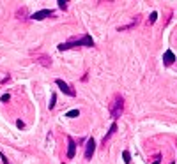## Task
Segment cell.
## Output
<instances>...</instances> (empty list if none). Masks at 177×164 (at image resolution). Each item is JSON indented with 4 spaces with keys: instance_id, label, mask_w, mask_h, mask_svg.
Here are the masks:
<instances>
[{
    "instance_id": "obj_1",
    "label": "cell",
    "mask_w": 177,
    "mask_h": 164,
    "mask_svg": "<svg viewBox=\"0 0 177 164\" xmlns=\"http://www.w3.org/2000/svg\"><path fill=\"white\" fill-rule=\"evenodd\" d=\"M80 46H85V48H92L94 46V39L90 35H83L82 39H74V41H67L59 44V51H66V50H71V48H80Z\"/></svg>"
},
{
    "instance_id": "obj_6",
    "label": "cell",
    "mask_w": 177,
    "mask_h": 164,
    "mask_svg": "<svg viewBox=\"0 0 177 164\" xmlns=\"http://www.w3.org/2000/svg\"><path fill=\"white\" fill-rule=\"evenodd\" d=\"M74 154H76V141H74L71 136H67V154H66V157L67 159H73Z\"/></svg>"
},
{
    "instance_id": "obj_13",
    "label": "cell",
    "mask_w": 177,
    "mask_h": 164,
    "mask_svg": "<svg viewBox=\"0 0 177 164\" xmlns=\"http://www.w3.org/2000/svg\"><path fill=\"white\" fill-rule=\"evenodd\" d=\"M156 20H158V12H152V14H151V18H149V25H152Z\"/></svg>"
},
{
    "instance_id": "obj_4",
    "label": "cell",
    "mask_w": 177,
    "mask_h": 164,
    "mask_svg": "<svg viewBox=\"0 0 177 164\" xmlns=\"http://www.w3.org/2000/svg\"><path fill=\"white\" fill-rule=\"evenodd\" d=\"M55 83H57V87L60 88V92H64L66 95H69V97H76V92H74L66 81H62V80H55Z\"/></svg>"
},
{
    "instance_id": "obj_19",
    "label": "cell",
    "mask_w": 177,
    "mask_h": 164,
    "mask_svg": "<svg viewBox=\"0 0 177 164\" xmlns=\"http://www.w3.org/2000/svg\"><path fill=\"white\" fill-rule=\"evenodd\" d=\"M152 164H159V155H156V161H154Z\"/></svg>"
},
{
    "instance_id": "obj_5",
    "label": "cell",
    "mask_w": 177,
    "mask_h": 164,
    "mask_svg": "<svg viewBox=\"0 0 177 164\" xmlns=\"http://www.w3.org/2000/svg\"><path fill=\"white\" fill-rule=\"evenodd\" d=\"M50 16H53V11L52 9H41V11H37V12H34L30 18H32V20L41 21V20H44V18H50Z\"/></svg>"
},
{
    "instance_id": "obj_14",
    "label": "cell",
    "mask_w": 177,
    "mask_h": 164,
    "mask_svg": "<svg viewBox=\"0 0 177 164\" xmlns=\"http://www.w3.org/2000/svg\"><path fill=\"white\" fill-rule=\"evenodd\" d=\"M55 101H57V95L53 93V95H52V103L48 104V108H50V110H53V108H55Z\"/></svg>"
},
{
    "instance_id": "obj_17",
    "label": "cell",
    "mask_w": 177,
    "mask_h": 164,
    "mask_svg": "<svg viewBox=\"0 0 177 164\" xmlns=\"http://www.w3.org/2000/svg\"><path fill=\"white\" fill-rule=\"evenodd\" d=\"M39 62H41V64H44V65H50V64H52V60H48L46 57H43V58H41Z\"/></svg>"
},
{
    "instance_id": "obj_7",
    "label": "cell",
    "mask_w": 177,
    "mask_h": 164,
    "mask_svg": "<svg viewBox=\"0 0 177 164\" xmlns=\"http://www.w3.org/2000/svg\"><path fill=\"white\" fill-rule=\"evenodd\" d=\"M175 62V55H174V51L172 50H167V51L163 53V64L165 65H172Z\"/></svg>"
},
{
    "instance_id": "obj_16",
    "label": "cell",
    "mask_w": 177,
    "mask_h": 164,
    "mask_svg": "<svg viewBox=\"0 0 177 164\" xmlns=\"http://www.w3.org/2000/svg\"><path fill=\"white\" fill-rule=\"evenodd\" d=\"M0 159H2V162H4V164H9V161H7V157H5L4 152H0Z\"/></svg>"
},
{
    "instance_id": "obj_18",
    "label": "cell",
    "mask_w": 177,
    "mask_h": 164,
    "mask_svg": "<svg viewBox=\"0 0 177 164\" xmlns=\"http://www.w3.org/2000/svg\"><path fill=\"white\" fill-rule=\"evenodd\" d=\"M16 125H18V127H20V129H23V127H25V123L21 122V120H18V122H16Z\"/></svg>"
},
{
    "instance_id": "obj_15",
    "label": "cell",
    "mask_w": 177,
    "mask_h": 164,
    "mask_svg": "<svg viewBox=\"0 0 177 164\" xmlns=\"http://www.w3.org/2000/svg\"><path fill=\"white\" fill-rule=\"evenodd\" d=\"M9 99H11V95H9V93H4V95L0 97V101H2V103H7Z\"/></svg>"
},
{
    "instance_id": "obj_8",
    "label": "cell",
    "mask_w": 177,
    "mask_h": 164,
    "mask_svg": "<svg viewBox=\"0 0 177 164\" xmlns=\"http://www.w3.org/2000/svg\"><path fill=\"white\" fill-rule=\"evenodd\" d=\"M115 131H117V123H112L110 131H108V133H106V136L103 138V145H106V141H108V139H110V138H112V136L115 134Z\"/></svg>"
},
{
    "instance_id": "obj_9",
    "label": "cell",
    "mask_w": 177,
    "mask_h": 164,
    "mask_svg": "<svg viewBox=\"0 0 177 164\" xmlns=\"http://www.w3.org/2000/svg\"><path fill=\"white\" fill-rule=\"evenodd\" d=\"M138 21H140V18H135V20L131 21V23H129V25H126V27H119V28H117V30H119V32H122V30H129V28H133V27H135V25H138Z\"/></svg>"
},
{
    "instance_id": "obj_2",
    "label": "cell",
    "mask_w": 177,
    "mask_h": 164,
    "mask_svg": "<svg viewBox=\"0 0 177 164\" xmlns=\"http://www.w3.org/2000/svg\"><path fill=\"white\" fill-rule=\"evenodd\" d=\"M108 111H110V115H112L114 120L121 118V115H122V111H124V99H122V95H115L114 101H112L110 106H108Z\"/></svg>"
},
{
    "instance_id": "obj_11",
    "label": "cell",
    "mask_w": 177,
    "mask_h": 164,
    "mask_svg": "<svg viewBox=\"0 0 177 164\" xmlns=\"http://www.w3.org/2000/svg\"><path fill=\"white\" fill-rule=\"evenodd\" d=\"M122 159H124L126 164L131 162V155H129V152H128V150H124V152H122Z\"/></svg>"
},
{
    "instance_id": "obj_10",
    "label": "cell",
    "mask_w": 177,
    "mask_h": 164,
    "mask_svg": "<svg viewBox=\"0 0 177 164\" xmlns=\"http://www.w3.org/2000/svg\"><path fill=\"white\" fill-rule=\"evenodd\" d=\"M66 116H67V118H76V116H80V111H78V110H71V111L66 113Z\"/></svg>"
},
{
    "instance_id": "obj_3",
    "label": "cell",
    "mask_w": 177,
    "mask_h": 164,
    "mask_svg": "<svg viewBox=\"0 0 177 164\" xmlns=\"http://www.w3.org/2000/svg\"><path fill=\"white\" fill-rule=\"evenodd\" d=\"M94 152H96V139H94V138H89V139H87V145H85V159L90 161Z\"/></svg>"
},
{
    "instance_id": "obj_12",
    "label": "cell",
    "mask_w": 177,
    "mask_h": 164,
    "mask_svg": "<svg viewBox=\"0 0 177 164\" xmlns=\"http://www.w3.org/2000/svg\"><path fill=\"white\" fill-rule=\"evenodd\" d=\"M57 4H59V9H62V11L67 9V2H64V0H59Z\"/></svg>"
}]
</instances>
